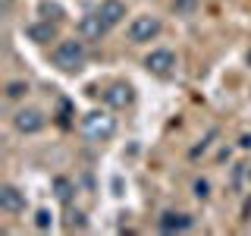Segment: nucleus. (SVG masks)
Masks as SVG:
<instances>
[{"mask_svg":"<svg viewBox=\"0 0 251 236\" xmlns=\"http://www.w3.org/2000/svg\"><path fill=\"white\" fill-rule=\"evenodd\" d=\"M82 136L88 142H110L116 136V117H110L107 110H88L82 117Z\"/></svg>","mask_w":251,"mask_h":236,"instance_id":"f257e3e1","label":"nucleus"},{"mask_svg":"<svg viewBox=\"0 0 251 236\" xmlns=\"http://www.w3.org/2000/svg\"><path fill=\"white\" fill-rule=\"evenodd\" d=\"M85 60H88L85 41H60L57 51H53V66L63 69V73H82Z\"/></svg>","mask_w":251,"mask_h":236,"instance_id":"f03ea898","label":"nucleus"},{"mask_svg":"<svg viewBox=\"0 0 251 236\" xmlns=\"http://www.w3.org/2000/svg\"><path fill=\"white\" fill-rule=\"evenodd\" d=\"M163 31V22L157 19V16H135V19L129 22V41L132 44H148V41H154L157 35Z\"/></svg>","mask_w":251,"mask_h":236,"instance_id":"7ed1b4c3","label":"nucleus"},{"mask_svg":"<svg viewBox=\"0 0 251 236\" xmlns=\"http://www.w3.org/2000/svg\"><path fill=\"white\" fill-rule=\"evenodd\" d=\"M13 126H16V132H22V136H35V132H41L47 126V117L38 107H22L19 114L13 117Z\"/></svg>","mask_w":251,"mask_h":236,"instance_id":"20e7f679","label":"nucleus"},{"mask_svg":"<svg viewBox=\"0 0 251 236\" xmlns=\"http://www.w3.org/2000/svg\"><path fill=\"white\" fill-rule=\"evenodd\" d=\"M145 69L151 76H160V79H167L176 73V54L173 51H151L145 57Z\"/></svg>","mask_w":251,"mask_h":236,"instance_id":"39448f33","label":"nucleus"},{"mask_svg":"<svg viewBox=\"0 0 251 236\" xmlns=\"http://www.w3.org/2000/svg\"><path fill=\"white\" fill-rule=\"evenodd\" d=\"M110 31V26H107V19L100 16V10L98 13H85L82 19H78V35H82V41H100Z\"/></svg>","mask_w":251,"mask_h":236,"instance_id":"423d86ee","label":"nucleus"},{"mask_svg":"<svg viewBox=\"0 0 251 236\" xmlns=\"http://www.w3.org/2000/svg\"><path fill=\"white\" fill-rule=\"evenodd\" d=\"M132 98H135V91H132V85H129V82H113V85H110V88L104 91L107 107H113V110L129 107V104H132Z\"/></svg>","mask_w":251,"mask_h":236,"instance_id":"0eeeda50","label":"nucleus"},{"mask_svg":"<svg viewBox=\"0 0 251 236\" xmlns=\"http://www.w3.org/2000/svg\"><path fill=\"white\" fill-rule=\"evenodd\" d=\"M0 208H3L6 214H22V211H25V192H19L16 186L3 183L0 186Z\"/></svg>","mask_w":251,"mask_h":236,"instance_id":"6e6552de","label":"nucleus"},{"mask_svg":"<svg viewBox=\"0 0 251 236\" xmlns=\"http://www.w3.org/2000/svg\"><path fill=\"white\" fill-rule=\"evenodd\" d=\"M157 227H160L163 233H185V230H192V217L179 214V211H167V214H160Z\"/></svg>","mask_w":251,"mask_h":236,"instance_id":"1a4fd4ad","label":"nucleus"},{"mask_svg":"<svg viewBox=\"0 0 251 236\" xmlns=\"http://www.w3.org/2000/svg\"><path fill=\"white\" fill-rule=\"evenodd\" d=\"M25 35H28L35 44H47V41H53V38H57V22H50V19L31 22V26L25 29Z\"/></svg>","mask_w":251,"mask_h":236,"instance_id":"9d476101","label":"nucleus"},{"mask_svg":"<svg viewBox=\"0 0 251 236\" xmlns=\"http://www.w3.org/2000/svg\"><path fill=\"white\" fill-rule=\"evenodd\" d=\"M100 16L107 19L110 29L120 26V22L126 19V3H123V0H104V3H100Z\"/></svg>","mask_w":251,"mask_h":236,"instance_id":"9b49d317","label":"nucleus"},{"mask_svg":"<svg viewBox=\"0 0 251 236\" xmlns=\"http://www.w3.org/2000/svg\"><path fill=\"white\" fill-rule=\"evenodd\" d=\"M53 189H57V199L63 202V205H66L69 199H73V183H69V179H57V183H53Z\"/></svg>","mask_w":251,"mask_h":236,"instance_id":"f8f14e48","label":"nucleus"},{"mask_svg":"<svg viewBox=\"0 0 251 236\" xmlns=\"http://www.w3.org/2000/svg\"><path fill=\"white\" fill-rule=\"evenodd\" d=\"M28 94V82H10L6 85V98L10 101H19V98H25Z\"/></svg>","mask_w":251,"mask_h":236,"instance_id":"ddd939ff","label":"nucleus"},{"mask_svg":"<svg viewBox=\"0 0 251 236\" xmlns=\"http://www.w3.org/2000/svg\"><path fill=\"white\" fill-rule=\"evenodd\" d=\"M201 0H173V10H176L179 16H192L195 10H198Z\"/></svg>","mask_w":251,"mask_h":236,"instance_id":"4468645a","label":"nucleus"},{"mask_svg":"<svg viewBox=\"0 0 251 236\" xmlns=\"http://www.w3.org/2000/svg\"><path fill=\"white\" fill-rule=\"evenodd\" d=\"M41 13H44V19H50V22H60L63 19V10L57 3H50V0H41Z\"/></svg>","mask_w":251,"mask_h":236,"instance_id":"2eb2a0df","label":"nucleus"},{"mask_svg":"<svg viewBox=\"0 0 251 236\" xmlns=\"http://www.w3.org/2000/svg\"><path fill=\"white\" fill-rule=\"evenodd\" d=\"M214 139H217V129H210V132H207V139H204L201 145H195V148H192V157H201V154L210 148V142H214Z\"/></svg>","mask_w":251,"mask_h":236,"instance_id":"dca6fc26","label":"nucleus"},{"mask_svg":"<svg viewBox=\"0 0 251 236\" xmlns=\"http://www.w3.org/2000/svg\"><path fill=\"white\" fill-rule=\"evenodd\" d=\"M195 199H207V195H210V183H207V179H195Z\"/></svg>","mask_w":251,"mask_h":236,"instance_id":"f3484780","label":"nucleus"},{"mask_svg":"<svg viewBox=\"0 0 251 236\" xmlns=\"http://www.w3.org/2000/svg\"><path fill=\"white\" fill-rule=\"evenodd\" d=\"M69 217H73V220H69V227H78V230H85V227H88V224H85V214H82V211H73Z\"/></svg>","mask_w":251,"mask_h":236,"instance_id":"a211bd4d","label":"nucleus"},{"mask_svg":"<svg viewBox=\"0 0 251 236\" xmlns=\"http://www.w3.org/2000/svg\"><path fill=\"white\" fill-rule=\"evenodd\" d=\"M35 224L41 227V230H47L50 227V211H38V217H35Z\"/></svg>","mask_w":251,"mask_h":236,"instance_id":"6ab92c4d","label":"nucleus"},{"mask_svg":"<svg viewBox=\"0 0 251 236\" xmlns=\"http://www.w3.org/2000/svg\"><path fill=\"white\" fill-rule=\"evenodd\" d=\"M242 148H251V136H242V142H239Z\"/></svg>","mask_w":251,"mask_h":236,"instance_id":"aec40b11","label":"nucleus"},{"mask_svg":"<svg viewBox=\"0 0 251 236\" xmlns=\"http://www.w3.org/2000/svg\"><path fill=\"white\" fill-rule=\"evenodd\" d=\"M248 63H251V51H248Z\"/></svg>","mask_w":251,"mask_h":236,"instance_id":"412c9836","label":"nucleus"}]
</instances>
